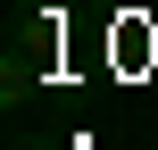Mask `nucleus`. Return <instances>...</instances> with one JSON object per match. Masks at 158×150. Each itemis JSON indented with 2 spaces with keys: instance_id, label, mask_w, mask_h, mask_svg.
Instances as JSON below:
<instances>
[{
  "instance_id": "obj_2",
  "label": "nucleus",
  "mask_w": 158,
  "mask_h": 150,
  "mask_svg": "<svg viewBox=\"0 0 158 150\" xmlns=\"http://www.w3.org/2000/svg\"><path fill=\"white\" fill-rule=\"evenodd\" d=\"M8 150H42V142H25V134H17V142H8Z\"/></svg>"
},
{
  "instance_id": "obj_1",
  "label": "nucleus",
  "mask_w": 158,
  "mask_h": 150,
  "mask_svg": "<svg viewBox=\"0 0 158 150\" xmlns=\"http://www.w3.org/2000/svg\"><path fill=\"white\" fill-rule=\"evenodd\" d=\"M25 50H33V42L8 50V67H0V100H25V92H33V58H25Z\"/></svg>"
}]
</instances>
